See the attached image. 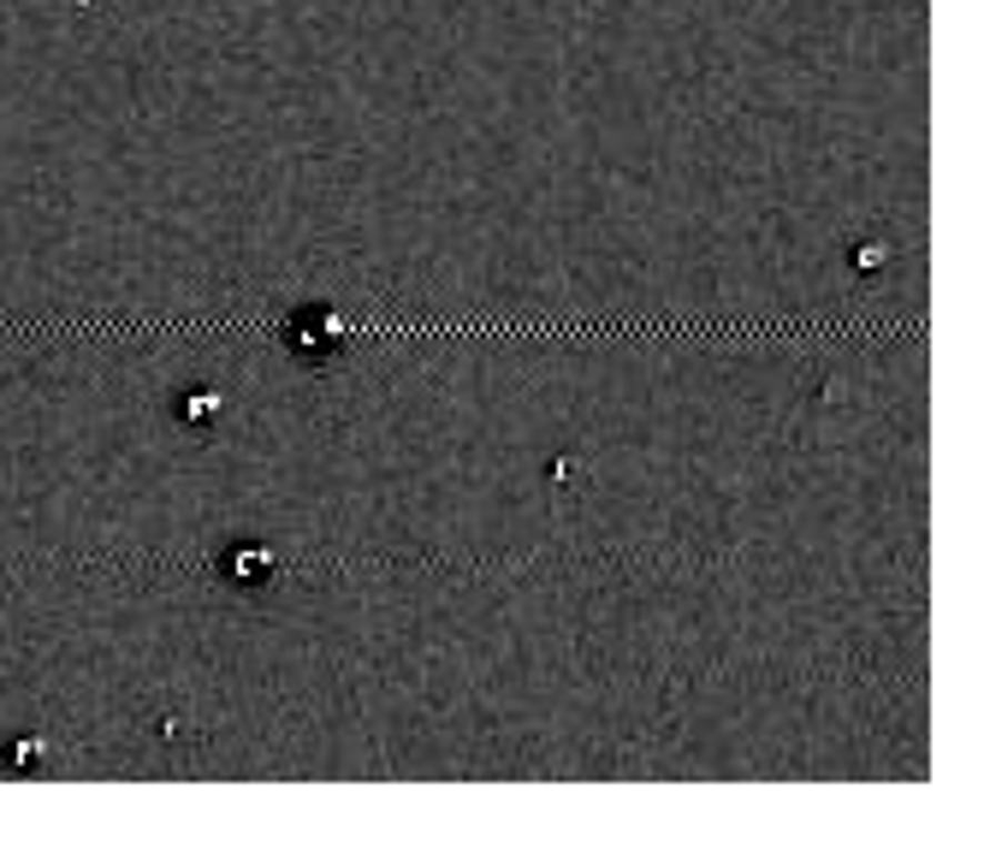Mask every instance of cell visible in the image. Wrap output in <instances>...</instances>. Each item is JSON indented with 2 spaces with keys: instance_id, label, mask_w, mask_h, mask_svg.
Listing matches in <instances>:
<instances>
[{
  "instance_id": "obj_1",
  "label": "cell",
  "mask_w": 984,
  "mask_h": 842,
  "mask_svg": "<svg viewBox=\"0 0 984 842\" xmlns=\"http://www.w3.org/2000/svg\"><path fill=\"white\" fill-rule=\"evenodd\" d=\"M285 344H291V357H303V362H327V357L344 350V327H339L332 309H303L285 327Z\"/></svg>"
},
{
  "instance_id": "obj_2",
  "label": "cell",
  "mask_w": 984,
  "mask_h": 842,
  "mask_svg": "<svg viewBox=\"0 0 984 842\" xmlns=\"http://www.w3.org/2000/svg\"><path fill=\"white\" fill-rule=\"evenodd\" d=\"M273 575H279V564L268 547H238L225 558V582L232 588H273Z\"/></svg>"
},
{
  "instance_id": "obj_3",
  "label": "cell",
  "mask_w": 984,
  "mask_h": 842,
  "mask_svg": "<svg viewBox=\"0 0 984 842\" xmlns=\"http://www.w3.org/2000/svg\"><path fill=\"white\" fill-rule=\"evenodd\" d=\"M214 415H220V392L184 398V421H202V428H208V421H214Z\"/></svg>"
}]
</instances>
